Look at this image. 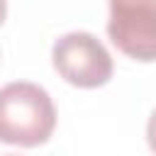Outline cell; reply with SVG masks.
<instances>
[{
  "instance_id": "6da1fadb",
  "label": "cell",
  "mask_w": 156,
  "mask_h": 156,
  "mask_svg": "<svg viewBox=\"0 0 156 156\" xmlns=\"http://www.w3.org/2000/svg\"><path fill=\"white\" fill-rule=\"evenodd\" d=\"M56 129V107L51 95L29 80H15L0 88V141L12 146H41Z\"/></svg>"
},
{
  "instance_id": "7a4b0ae2",
  "label": "cell",
  "mask_w": 156,
  "mask_h": 156,
  "mask_svg": "<svg viewBox=\"0 0 156 156\" xmlns=\"http://www.w3.org/2000/svg\"><path fill=\"white\" fill-rule=\"evenodd\" d=\"M56 73L76 88H100L110 83L115 63L105 44L90 32H68L51 46Z\"/></svg>"
},
{
  "instance_id": "3957f363",
  "label": "cell",
  "mask_w": 156,
  "mask_h": 156,
  "mask_svg": "<svg viewBox=\"0 0 156 156\" xmlns=\"http://www.w3.org/2000/svg\"><path fill=\"white\" fill-rule=\"evenodd\" d=\"M107 37L124 56L156 61V0H112Z\"/></svg>"
},
{
  "instance_id": "277c9868",
  "label": "cell",
  "mask_w": 156,
  "mask_h": 156,
  "mask_svg": "<svg viewBox=\"0 0 156 156\" xmlns=\"http://www.w3.org/2000/svg\"><path fill=\"white\" fill-rule=\"evenodd\" d=\"M146 141H149V149H151L154 156H156V110L151 112V117H149V122H146Z\"/></svg>"
},
{
  "instance_id": "5b68a950",
  "label": "cell",
  "mask_w": 156,
  "mask_h": 156,
  "mask_svg": "<svg viewBox=\"0 0 156 156\" xmlns=\"http://www.w3.org/2000/svg\"><path fill=\"white\" fill-rule=\"evenodd\" d=\"M5 15H7V2H5V0H0V24L5 22Z\"/></svg>"
},
{
  "instance_id": "8992f818",
  "label": "cell",
  "mask_w": 156,
  "mask_h": 156,
  "mask_svg": "<svg viewBox=\"0 0 156 156\" xmlns=\"http://www.w3.org/2000/svg\"><path fill=\"white\" fill-rule=\"evenodd\" d=\"M7 156H15V154H7Z\"/></svg>"
}]
</instances>
